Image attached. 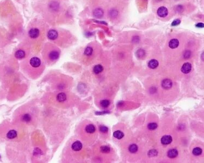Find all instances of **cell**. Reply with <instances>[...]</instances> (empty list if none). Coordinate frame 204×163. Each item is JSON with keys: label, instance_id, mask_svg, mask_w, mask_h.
<instances>
[{"label": "cell", "instance_id": "6da1fadb", "mask_svg": "<svg viewBox=\"0 0 204 163\" xmlns=\"http://www.w3.org/2000/svg\"><path fill=\"white\" fill-rule=\"evenodd\" d=\"M59 57V52L57 49H53L49 53V58L51 60H56Z\"/></svg>", "mask_w": 204, "mask_h": 163}, {"label": "cell", "instance_id": "7a4b0ae2", "mask_svg": "<svg viewBox=\"0 0 204 163\" xmlns=\"http://www.w3.org/2000/svg\"><path fill=\"white\" fill-rule=\"evenodd\" d=\"M29 63L33 67H38L41 65L40 59L38 57H33L29 60Z\"/></svg>", "mask_w": 204, "mask_h": 163}, {"label": "cell", "instance_id": "3957f363", "mask_svg": "<svg viewBox=\"0 0 204 163\" xmlns=\"http://www.w3.org/2000/svg\"><path fill=\"white\" fill-rule=\"evenodd\" d=\"M39 34H40L39 30L37 28H32L28 32L29 36L32 39L37 38L39 37Z\"/></svg>", "mask_w": 204, "mask_h": 163}, {"label": "cell", "instance_id": "277c9868", "mask_svg": "<svg viewBox=\"0 0 204 163\" xmlns=\"http://www.w3.org/2000/svg\"><path fill=\"white\" fill-rule=\"evenodd\" d=\"M157 14L161 17H164L167 16L168 14L167 8L165 7H161L157 10Z\"/></svg>", "mask_w": 204, "mask_h": 163}, {"label": "cell", "instance_id": "5b68a950", "mask_svg": "<svg viewBox=\"0 0 204 163\" xmlns=\"http://www.w3.org/2000/svg\"><path fill=\"white\" fill-rule=\"evenodd\" d=\"M173 83L169 79H165L162 81V86L164 89L168 90L171 88Z\"/></svg>", "mask_w": 204, "mask_h": 163}, {"label": "cell", "instance_id": "8992f818", "mask_svg": "<svg viewBox=\"0 0 204 163\" xmlns=\"http://www.w3.org/2000/svg\"><path fill=\"white\" fill-rule=\"evenodd\" d=\"M58 36V32H57V31L55 30V29H51V30L49 31L48 33H47V37H48L49 39L52 40H54L56 39Z\"/></svg>", "mask_w": 204, "mask_h": 163}, {"label": "cell", "instance_id": "52a82bcc", "mask_svg": "<svg viewBox=\"0 0 204 163\" xmlns=\"http://www.w3.org/2000/svg\"><path fill=\"white\" fill-rule=\"evenodd\" d=\"M192 70V65L189 63H186L181 67V71L184 73H188Z\"/></svg>", "mask_w": 204, "mask_h": 163}, {"label": "cell", "instance_id": "ba28073f", "mask_svg": "<svg viewBox=\"0 0 204 163\" xmlns=\"http://www.w3.org/2000/svg\"><path fill=\"white\" fill-rule=\"evenodd\" d=\"M161 143L163 145H169L173 141L172 137L170 136H164L161 138Z\"/></svg>", "mask_w": 204, "mask_h": 163}, {"label": "cell", "instance_id": "9c48e42d", "mask_svg": "<svg viewBox=\"0 0 204 163\" xmlns=\"http://www.w3.org/2000/svg\"><path fill=\"white\" fill-rule=\"evenodd\" d=\"M71 148L75 151H80L82 148V144L80 141H77L74 142L71 146Z\"/></svg>", "mask_w": 204, "mask_h": 163}, {"label": "cell", "instance_id": "30bf717a", "mask_svg": "<svg viewBox=\"0 0 204 163\" xmlns=\"http://www.w3.org/2000/svg\"><path fill=\"white\" fill-rule=\"evenodd\" d=\"M179 45V41L177 39H171L169 43V46L170 47V48H171L172 49H176V47H178Z\"/></svg>", "mask_w": 204, "mask_h": 163}, {"label": "cell", "instance_id": "8fae6325", "mask_svg": "<svg viewBox=\"0 0 204 163\" xmlns=\"http://www.w3.org/2000/svg\"><path fill=\"white\" fill-rule=\"evenodd\" d=\"M158 61L157 60H156V59H152V60H150L149 62L148 63V66L149 67L150 69H156V67H158Z\"/></svg>", "mask_w": 204, "mask_h": 163}, {"label": "cell", "instance_id": "7c38bea8", "mask_svg": "<svg viewBox=\"0 0 204 163\" xmlns=\"http://www.w3.org/2000/svg\"><path fill=\"white\" fill-rule=\"evenodd\" d=\"M178 155V151L176 149H171L168 152V156L170 158H176Z\"/></svg>", "mask_w": 204, "mask_h": 163}, {"label": "cell", "instance_id": "4fadbf2b", "mask_svg": "<svg viewBox=\"0 0 204 163\" xmlns=\"http://www.w3.org/2000/svg\"><path fill=\"white\" fill-rule=\"evenodd\" d=\"M15 56L17 59H22L25 57V53L23 51L21 50V49H20V50H18L16 52Z\"/></svg>", "mask_w": 204, "mask_h": 163}, {"label": "cell", "instance_id": "5bb4252c", "mask_svg": "<svg viewBox=\"0 0 204 163\" xmlns=\"http://www.w3.org/2000/svg\"><path fill=\"white\" fill-rule=\"evenodd\" d=\"M66 95L63 92L59 93L57 96V100L59 102H64V101L66 100Z\"/></svg>", "mask_w": 204, "mask_h": 163}, {"label": "cell", "instance_id": "9a60e30c", "mask_svg": "<svg viewBox=\"0 0 204 163\" xmlns=\"http://www.w3.org/2000/svg\"><path fill=\"white\" fill-rule=\"evenodd\" d=\"M104 70V68L101 65H96L94 67L93 71L95 74H99L102 72Z\"/></svg>", "mask_w": 204, "mask_h": 163}, {"label": "cell", "instance_id": "2e32d148", "mask_svg": "<svg viewBox=\"0 0 204 163\" xmlns=\"http://www.w3.org/2000/svg\"><path fill=\"white\" fill-rule=\"evenodd\" d=\"M17 136V133L15 130H11L7 133V136L9 139H13L15 138Z\"/></svg>", "mask_w": 204, "mask_h": 163}, {"label": "cell", "instance_id": "e0dca14e", "mask_svg": "<svg viewBox=\"0 0 204 163\" xmlns=\"http://www.w3.org/2000/svg\"><path fill=\"white\" fill-rule=\"evenodd\" d=\"M86 131L88 133L92 134L95 131V127L93 125H89L86 127Z\"/></svg>", "mask_w": 204, "mask_h": 163}, {"label": "cell", "instance_id": "ac0fdd59", "mask_svg": "<svg viewBox=\"0 0 204 163\" xmlns=\"http://www.w3.org/2000/svg\"><path fill=\"white\" fill-rule=\"evenodd\" d=\"M103 14H104V12H103L102 10L101 9H96L94 11V16L98 17V18H100V17L102 16Z\"/></svg>", "mask_w": 204, "mask_h": 163}, {"label": "cell", "instance_id": "d6986e66", "mask_svg": "<svg viewBox=\"0 0 204 163\" xmlns=\"http://www.w3.org/2000/svg\"><path fill=\"white\" fill-rule=\"evenodd\" d=\"M113 136L114 138L118 139H121L123 138L124 136V133L122 132H121L120 130H117L116 131L113 133Z\"/></svg>", "mask_w": 204, "mask_h": 163}, {"label": "cell", "instance_id": "ffe728a7", "mask_svg": "<svg viewBox=\"0 0 204 163\" xmlns=\"http://www.w3.org/2000/svg\"><path fill=\"white\" fill-rule=\"evenodd\" d=\"M138 149V146L136 144H132L129 146L128 150L132 153H134L137 152Z\"/></svg>", "mask_w": 204, "mask_h": 163}, {"label": "cell", "instance_id": "44dd1931", "mask_svg": "<svg viewBox=\"0 0 204 163\" xmlns=\"http://www.w3.org/2000/svg\"><path fill=\"white\" fill-rule=\"evenodd\" d=\"M201 153H202V150L201 148H200V147L194 148L193 150V154L196 156L200 155L201 154Z\"/></svg>", "mask_w": 204, "mask_h": 163}, {"label": "cell", "instance_id": "7402d4cb", "mask_svg": "<svg viewBox=\"0 0 204 163\" xmlns=\"http://www.w3.org/2000/svg\"><path fill=\"white\" fill-rule=\"evenodd\" d=\"M100 104L101 106L102 107H104V108H107V107H108L109 106H110V101L107 100H102L100 102Z\"/></svg>", "mask_w": 204, "mask_h": 163}, {"label": "cell", "instance_id": "603a6c76", "mask_svg": "<svg viewBox=\"0 0 204 163\" xmlns=\"http://www.w3.org/2000/svg\"><path fill=\"white\" fill-rule=\"evenodd\" d=\"M93 53V49L91 47H87L84 50V54L87 55V56H89Z\"/></svg>", "mask_w": 204, "mask_h": 163}, {"label": "cell", "instance_id": "cb8c5ba5", "mask_svg": "<svg viewBox=\"0 0 204 163\" xmlns=\"http://www.w3.org/2000/svg\"><path fill=\"white\" fill-rule=\"evenodd\" d=\"M100 151L102 153H107L110 152V148L108 146H103L101 147L100 148Z\"/></svg>", "mask_w": 204, "mask_h": 163}, {"label": "cell", "instance_id": "d4e9b609", "mask_svg": "<svg viewBox=\"0 0 204 163\" xmlns=\"http://www.w3.org/2000/svg\"><path fill=\"white\" fill-rule=\"evenodd\" d=\"M157 125L156 123H150L148 125V128L150 130H155L157 128Z\"/></svg>", "mask_w": 204, "mask_h": 163}, {"label": "cell", "instance_id": "484cf974", "mask_svg": "<svg viewBox=\"0 0 204 163\" xmlns=\"http://www.w3.org/2000/svg\"><path fill=\"white\" fill-rule=\"evenodd\" d=\"M144 54H145V52H144V50H143V49H139V50H138L136 52V54L137 56L139 58L140 57H143L144 55Z\"/></svg>", "mask_w": 204, "mask_h": 163}, {"label": "cell", "instance_id": "4316f807", "mask_svg": "<svg viewBox=\"0 0 204 163\" xmlns=\"http://www.w3.org/2000/svg\"><path fill=\"white\" fill-rule=\"evenodd\" d=\"M148 154L150 157H155L157 155V151L155 150H151L149 152Z\"/></svg>", "mask_w": 204, "mask_h": 163}, {"label": "cell", "instance_id": "83f0119b", "mask_svg": "<svg viewBox=\"0 0 204 163\" xmlns=\"http://www.w3.org/2000/svg\"><path fill=\"white\" fill-rule=\"evenodd\" d=\"M22 119L23 121H25V122H29V121H31V117L29 114H26L23 115L22 117Z\"/></svg>", "mask_w": 204, "mask_h": 163}, {"label": "cell", "instance_id": "f1b7e54d", "mask_svg": "<svg viewBox=\"0 0 204 163\" xmlns=\"http://www.w3.org/2000/svg\"><path fill=\"white\" fill-rule=\"evenodd\" d=\"M99 129H100V132H101L102 133H106V132H107L108 130V128H107V127L105 126H100V128Z\"/></svg>", "mask_w": 204, "mask_h": 163}, {"label": "cell", "instance_id": "f546056e", "mask_svg": "<svg viewBox=\"0 0 204 163\" xmlns=\"http://www.w3.org/2000/svg\"><path fill=\"white\" fill-rule=\"evenodd\" d=\"M181 23V21L179 19H176L175 20H174L173 22L171 23L172 26H176L180 25V23Z\"/></svg>", "mask_w": 204, "mask_h": 163}, {"label": "cell", "instance_id": "4dcf8cb0", "mask_svg": "<svg viewBox=\"0 0 204 163\" xmlns=\"http://www.w3.org/2000/svg\"><path fill=\"white\" fill-rule=\"evenodd\" d=\"M204 25L203 23H198L197 25H196V27H199V28H203L204 27Z\"/></svg>", "mask_w": 204, "mask_h": 163}]
</instances>
